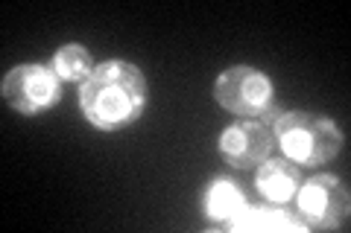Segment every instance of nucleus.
Wrapping results in <instances>:
<instances>
[{
	"label": "nucleus",
	"instance_id": "nucleus-8",
	"mask_svg": "<svg viewBox=\"0 0 351 233\" xmlns=\"http://www.w3.org/2000/svg\"><path fill=\"white\" fill-rule=\"evenodd\" d=\"M246 198L237 190V184L232 181H214L211 190L205 195V213L211 219H228L234 221L240 213H243Z\"/></svg>",
	"mask_w": 351,
	"mask_h": 233
},
{
	"label": "nucleus",
	"instance_id": "nucleus-1",
	"mask_svg": "<svg viewBox=\"0 0 351 233\" xmlns=\"http://www.w3.org/2000/svg\"><path fill=\"white\" fill-rule=\"evenodd\" d=\"M80 102L85 117L100 128H117L132 123L147 102V85L138 68L123 61H108L91 70L82 85Z\"/></svg>",
	"mask_w": 351,
	"mask_h": 233
},
{
	"label": "nucleus",
	"instance_id": "nucleus-6",
	"mask_svg": "<svg viewBox=\"0 0 351 233\" xmlns=\"http://www.w3.org/2000/svg\"><path fill=\"white\" fill-rule=\"evenodd\" d=\"M269 149H272L269 131L258 123H234L219 137V152L226 154V161L234 166H243V169L261 163L269 154Z\"/></svg>",
	"mask_w": 351,
	"mask_h": 233
},
{
	"label": "nucleus",
	"instance_id": "nucleus-10",
	"mask_svg": "<svg viewBox=\"0 0 351 233\" xmlns=\"http://www.w3.org/2000/svg\"><path fill=\"white\" fill-rule=\"evenodd\" d=\"M234 228H299V221L284 216L281 210H252V216L234 219Z\"/></svg>",
	"mask_w": 351,
	"mask_h": 233
},
{
	"label": "nucleus",
	"instance_id": "nucleus-2",
	"mask_svg": "<svg viewBox=\"0 0 351 233\" xmlns=\"http://www.w3.org/2000/svg\"><path fill=\"white\" fill-rule=\"evenodd\" d=\"M278 140L295 163H325L343 146L339 128L325 117L284 114L278 120Z\"/></svg>",
	"mask_w": 351,
	"mask_h": 233
},
{
	"label": "nucleus",
	"instance_id": "nucleus-7",
	"mask_svg": "<svg viewBox=\"0 0 351 233\" xmlns=\"http://www.w3.org/2000/svg\"><path fill=\"white\" fill-rule=\"evenodd\" d=\"M258 187L269 202H287L299 190V169L290 161H269L258 172Z\"/></svg>",
	"mask_w": 351,
	"mask_h": 233
},
{
	"label": "nucleus",
	"instance_id": "nucleus-4",
	"mask_svg": "<svg viewBox=\"0 0 351 233\" xmlns=\"http://www.w3.org/2000/svg\"><path fill=\"white\" fill-rule=\"evenodd\" d=\"M299 213L313 228H337L348 216V193L334 175H316L299 193Z\"/></svg>",
	"mask_w": 351,
	"mask_h": 233
},
{
	"label": "nucleus",
	"instance_id": "nucleus-9",
	"mask_svg": "<svg viewBox=\"0 0 351 233\" xmlns=\"http://www.w3.org/2000/svg\"><path fill=\"white\" fill-rule=\"evenodd\" d=\"M53 64H56L59 76H64V79H82V76H91L88 73L91 70V59H88V53L82 47H76V44L64 47Z\"/></svg>",
	"mask_w": 351,
	"mask_h": 233
},
{
	"label": "nucleus",
	"instance_id": "nucleus-3",
	"mask_svg": "<svg viewBox=\"0 0 351 233\" xmlns=\"http://www.w3.org/2000/svg\"><path fill=\"white\" fill-rule=\"evenodd\" d=\"M217 99L234 114L263 117L272 108V85L252 68H232L219 76Z\"/></svg>",
	"mask_w": 351,
	"mask_h": 233
},
{
	"label": "nucleus",
	"instance_id": "nucleus-5",
	"mask_svg": "<svg viewBox=\"0 0 351 233\" xmlns=\"http://www.w3.org/2000/svg\"><path fill=\"white\" fill-rule=\"evenodd\" d=\"M3 94L18 111L36 114V111H44L56 102L59 79H56V73L41 68V64H24V68H15L6 76Z\"/></svg>",
	"mask_w": 351,
	"mask_h": 233
}]
</instances>
